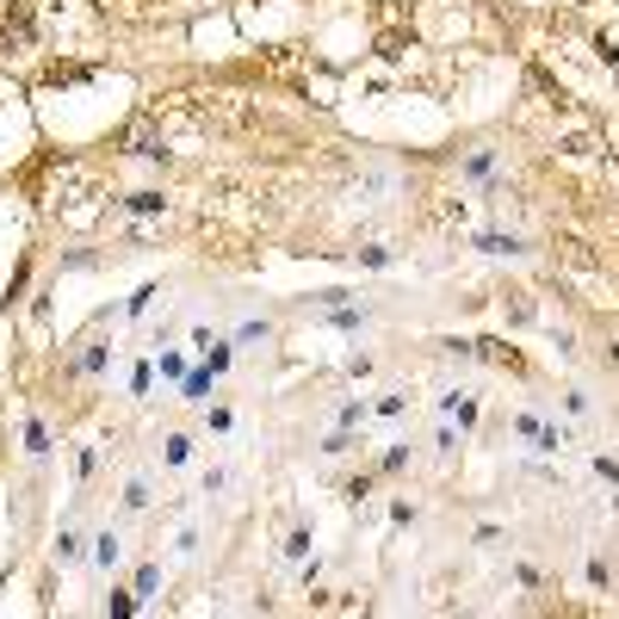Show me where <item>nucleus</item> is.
Here are the masks:
<instances>
[{"mask_svg":"<svg viewBox=\"0 0 619 619\" xmlns=\"http://www.w3.org/2000/svg\"><path fill=\"white\" fill-rule=\"evenodd\" d=\"M25 44H32V13L20 0H7L0 7V50H25Z\"/></svg>","mask_w":619,"mask_h":619,"instance_id":"f257e3e1","label":"nucleus"},{"mask_svg":"<svg viewBox=\"0 0 619 619\" xmlns=\"http://www.w3.org/2000/svg\"><path fill=\"white\" fill-rule=\"evenodd\" d=\"M131 149L136 155H161V136L149 131V118H136V124H131Z\"/></svg>","mask_w":619,"mask_h":619,"instance_id":"f03ea898","label":"nucleus"},{"mask_svg":"<svg viewBox=\"0 0 619 619\" xmlns=\"http://www.w3.org/2000/svg\"><path fill=\"white\" fill-rule=\"evenodd\" d=\"M563 254H570V267L595 272V254H588V242H563Z\"/></svg>","mask_w":619,"mask_h":619,"instance_id":"7ed1b4c3","label":"nucleus"}]
</instances>
